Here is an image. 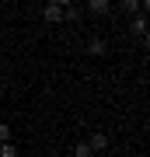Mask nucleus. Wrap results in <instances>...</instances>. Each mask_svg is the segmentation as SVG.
<instances>
[{
	"label": "nucleus",
	"mask_w": 150,
	"mask_h": 157,
	"mask_svg": "<svg viewBox=\"0 0 150 157\" xmlns=\"http://www.w3.org/2000/svg\"><path fill=\"white\" fill-rule=\"evenodd\" d=\"M42 17H45L49 25H60V21H63V7H60V4H52V0H49V4L42 7Z\"/></svg>",
	"instance_id": "1"
},
{
	"label": "nucleus",
	"mask_w": 150,
	"mask_h": 157,
	"mask_svg": "<svg viewBox=\"0 0 150 157\" xmlns=\"http://www.w3.org/2000/svg\"><path fill=\"white\" fill-rule=\"evenodd\" d=\"M87 52H91V56H105V52H108V42L105 39H91L87 42Z\"/></svg>",
	"instance_id": "2"
},
{
	"label": "nucleus",
	"mask_w": 150,
	"mask_h": 157,
	"mask_svg": "<svg viewBox=\"0 0 150 157\" xmlns=\"http://www.w3.org/2000/svg\"><path fill=\"white\" fill-rule=\"evenodd\" d=\"M87 147H91V154H94V150H105V147H108V136H105V133H94V136L87 140Z\"/></svg>",
	"instance_id": "3"
},
{
	"label": "nucleus",
	"mask_w": 150,
	"mask_h": 157,
	"mask_svg": "<svg viewBox=\"0 0 150 157\" xmlns=\"http://www.w3.org/2000/svg\"><path fill=\"white\" fill-rule=\"evenodd\" d=\"M87 11L91 14H105L108 11V0H87Z\"/></svg>",
	"instance_id": "4"
},
{
	"label": "nucleus",
	"mask_w": 150,
	"mask_h": 157,
	"mask_svg": "<svg viewBox=\"0 0 150 157\" xmlns=\"http://www.w3.org/2000/svg\"><path fill=\"white\" fill-rule=\"evenodd\" d=\"M133 32L140 35V39L147 35V17H143V14H136V21H133Z\"/></svg>",
	"instance_id": "5"
},
{
	"label": "nucleus",
	"mask_w": 150,
	"mask_h": 157,
	"mask_svg": "<svg viewBox=\"0 0 150 157\" xmlns=\"http://www.w3.org/2000/svg\"><path fill=\"white\" fill-rule=\"evenodd\" d=\"M73 157H91V147H87V140L73 143Z\"/></svg>",
	"instance_id": "6"
},
{
	"label": "nucleus",
	"mask_w": 150,
	"mask_h": 157,
	"mask_svg": "<svg viewBox=\"0 0 150 157\" xmlns=\"http://www.w3.org/2000/svg\"><path fill=\"white\" fill-rule=\"evenodd\" d=\"M0 157H17V147L7 140V143H0Z\"/></svg>",
	"instance_id": "7"
},
{
	"label": "nucleus",
	"mask_w": 150,
	"mask_h": 157,
	"mask_svg": "<svg viewBox=\"0 0 150 157\" xmlns=\"http://www.w3.org/2000/svg\"><path fill=\"white\" fill-rule=\"evenodd\" d=\"M7 140H11V126L0 122V143H7Z\"/></svg>",
	"instance_id": "8"
},
{
	"label": "nucleus",
	"mask_w": 150,
	"mask_h": 157,
	"mask_svg": "<svg viewBox=\"0 0 150 157\" xmlns=\"http://www.w3.org/2000/svg\"><path fill=\"white\" fill-rule=\"evenodd\" d=\"M122 11H140V0H122Z\"/></svg>",
	"instance_id": "9"
},
{
	"label": "nucleus",
	"mask_w": 150,
	"mask_h": 157,
	"mask_svg": "<svg viewBox=\"0 0 150 157\" xmlns=\"http://www.w3.org/2000/svg\"><path fill=\"white\" fill-rule=\"evenodd\" d=\"M52 4H60V7H70V4H73V0H52Z\"/></svg>",
	"instance_id": "10"
}]
</instances>
